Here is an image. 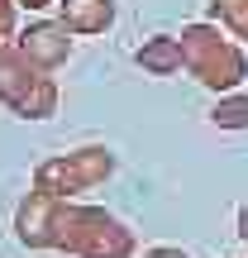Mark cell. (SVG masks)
Segmentation results:
<instances>
[{"label": "cell", "instance_id": "6da1fadb", "mask_svg": "<svg viewBox=\"0 0 248 258\" xmlns=\"http://www.w3.org/2000/svg\"><path fill=\"white\" fill-rule=\"evenodd\" d=\"M182 57H186V67L196 72V82H205L210 91H220V96H229L234 86L248 77L243 53L215 24H186L182 29Z\"/></svg>", "mask_w": 248, "mask_h": 258}, {"label": "cell", "instance_id": "7a4b0ae2", "mask_svg": "<svg viewBox=\"0 0 248 258\" xmlns=\"http://www.w3.org/2000/svg\"><path fill=\"white\" fill-rule=\"evenodd\" d=\"M115 158L105 153V148H81V153L62 158V163H48L43 167V182H62L67 191H76V186H91L101 182V177H110Z\"/></svg>", "mask_w": 248, "mask_h": 258}, {"label": "cell", "instance_id": "3957f363", "mask_svg": "<svg viewBox=\"0 0 248 258\" xmlns=\"http://www.w3.org/2000/svg\"><path fill=\"white\" fill-rule=\"evenodd\" d=\"M24 53H29V62L57 67L67 53H72V29L67 24H34L24 34Z\"/></svg>", "mask_w": 248, "mask_h": 258}, {"label": "cell", "instance_id": "277c9868", "mask_svg": "<svg viewBox=\"0 0 248 258\" xmlns=\"http://www.w3.org/2000/svg\"><path fill=\"white\" fill-rule=\"evenodd\" d=\"M62 24L72 34H101L115 24V0H62Z\"/></svg>", "mask_w": 248, "mask_h": 258}, {"label": "cell", "instance_id": "5b68a950", "mask_svg": "<svg viewBox=\"0 0 248 258\" xmlns=\"http://www.w3.org/2000/svg\"><path fill=\"white\" fill-rule=\"evenodd\" d=\"M134 62L143 67V72H153V77H172L177 67L186 62V57H182V38H172V34H157V38H148V43L134 53Z\"/></svg>", "mask_w": 248, "mask_h": 258}, {"label": "cell", "instance_id": "8992f818", "mask_svg": "<svg viewBox=\"0 0 248 258\" xmlns=\"http://www.w3.org/2000/svg\"><path fill=\"white\" fill-rule=\"evenodd\" d=\"M210 120L220 124V129H248V96H243V91L220 96L215 110H210Z\"/></svg>", "mask_w": 248, "mask_h": 258}, {"label": "cell", "instance_id": "52a82bcc", "mask_svg": "<svg viewBox=\"0 0 248 258\" xmlns=\"http://www.w3.org/2000/svg\"><path fill=\"white\" fill-rule=\"evenodd\" d=\"M210 15H215V24H224L234 38H248V0H215Z\"/></svg>", "mask_w": 248, "mask_h": 258}, {"label": "cell", "instance_id": "ba28073f", "mask_svg": "<svg viewBox=\"0 0 248 258\" xmlns=\"http://www.w3.org/2000/svg\"><path fill=\"white\" fill-rule=\"evenodd\" d=\"M5 34H10V5L0 0V38H5Z\"/></svg>", "mask_w": 248, "mask_h": 258}, {"label": "cell", "instance_id": "9c48e42d", "mask_svg": "<svg viewBox=\"0 0 248 258\" xmlns=\"http://www.w3.org/2000/svg\"><path fill=\"white\" fill-rule=\"evenodd\" d=\"M148 258H186V253H177V249H157V253H148Z\"/></svg>", "mask_w": 248, "mask_h": 258}, {"label": "cell", "instance_id": "30bf717a", "mask_svg": "<svg viewBox=\"0 0 248 258\" xmlns=\"http://www.w3.org/2000/svg\"><path fill=\"white\" fill-rule=\"evenodd\" d=\"M19 5H29V10H43V5H53V0H19Z\"/></svg>", "mask_w": 248, "mask_h": 258}, {"label": "cell", "instance_id": "8fae6325", "mask_svg": "<svg viewBox=\"0 0 248 258\" xmlns=\"http://www.w3.org/2000/svg\"><path fill=\"white\" fill-rule=\"evenodd\" d=\"M239 230H243V239H248V206H243V215H239Z\"/></svg>", "mask_w": 248, "mask_h": 258}]
</instances>
